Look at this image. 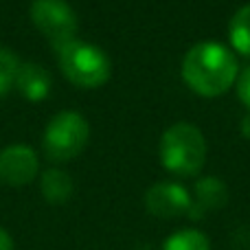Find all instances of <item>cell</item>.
Listing matches in <instances>:
<instances>
[{
    "label": "cell",
    "mask_w": 250,
    "mask_h": 250,
    "mask_svg": "<svg viewBox=\"0 0 250 250\" xmlns=\"http://www.w3.org/2000/svg\"><path fill=\"white\" fill-rule=\"evenodd\" d=\"M163 250H211V242L204 233L195 229H182L169 235Z\"/></svg>",
    "instance_id": "cell-12"
},
{
    "label": "cell",
    "mask_w": 250,
    "mask_h": 250,
    "mask_svg": "<svg viewBox=\"0 0 250 250\" xmlns=\"http://www.w3.org/2000/svg\"><path fill=\"white\" fill-rule=\"evenodd\" d=\"M55 51L62 73L79 88H99L112 75L110 57L95 44L70 40L55 46Z\"/></svg>",
    "instance_id": "cell-3"
},
{
    "label": "cell",
    "mask_w": 250,
    "mask_h": 250,
    "mask_svg": "<svg viewBox=\"0 0 250 250\" xmlns=\"http://www.w3.org/2000/svg\"><path fill=\"white\" fill-rule=\"evenodd\" d=\"M239 129H242V136H244V138H248V141H250V112L244 114L242 123H239Z\"/></svg>",
    "instance_id": "cell-16"
},
{
    "label": "cell",
    "mask_w": 250,
    "mask_h": 250,
    "mask_svg": "<svg viewBox=\"0 0 250 250\" xmlns=\"http://www.w3.org/2000/svg\"><path fill=\"white\" fill-rule=\"evenodd\" d=\"M229 38L230 44L237 53L250 57V4H244L235 11L229 24Z\"/></svg>",
    "instance_id": "cell-11"
},
{
    "label": "cell",
    "mask_w": 250,
    "mask_h": 250,
    "mask_svg": "<svg viewBox=\"0 0 250 250\" xmlns=\"http://www.w3.org/2000/svg\"><path fill=\"white\" fill-rule=\"evenodd\" d=\"M40 160L29 145H9L0 151V182L24 187L38 176Z\"/></svg>",
    "instance_id": "cell-7"
},
{
    "label": "cell",
    "mask_w": 250,
    "mask_h": 250,
    "mask_svg": "<svg viewBox=\"0 0 250 250\" xmlns=\"http://www.w3.org/2000/svg\"><path fill=\"white\" fill-rule=\"evenodd\" d=\"M29 11L33 24L51 40L53 46L75 40L77 16L66 0H33Z\"/></svg>",
    "instance_id": "cell-5"
},
{
    "label": "cell",
    "mask_w": 250,
    "mask_h": 250,
    "mask_svg": "<svg viewBox=\"0 0 250 250\" xmlns=\"http://www.w3.org/2000/svg\"><path fill=\"white\" fill-rule=\"evenodd\" d=\"M18 57L9 53L7 48H0V97L7 95L16 83V73H18Z\"/></svg>",
    "instance_id": "cell-13"
},
{
    "label": "cell",
    "mask_w": 250,
    "mask_h": 250,
    "mask_svg": "<svg viewBox=\"0 0 250 250\" xmlns=\"http://www.w3.org/2000/svg\"><path fill=\"white\" fill-rule=\"evenodd\" d=\"M193 202L191 193L178 182H156L145 193V208L156 217H180L189 213Z\"/></svg>",
    "instance_id": "cell-6"
},
{
    "label": "cell",
    "mask_w": 250,
    "mask_h": 250,
    "mask_svg": "<svg viewBox=\"0 0 250 250\" xmlns=\"http://www.w3.org/2000/svg\"><path fill=\"white\" fill-rule=\"evenodd\" d=\"M239 75L235 53L220 42H200L182 60V79L202 97L224 95Z\"/></svg>",
    "instance_id": "cell-1"
},
{
    "label": "cell",
    "mask_w": 250,
    "mask_h": 250,
    "mask_svg": "<svg viewBox=\"0 0 250 250\" xmlns=\"http://www.w3.org/2000/svg\"><path fill=\"white\" fill-rule=\"evenodd\" d=\"M0 250H13V239L4 229H0Z\"/></svg>",
    "instance_id": "cell-15"
},
{
    "label": "cell",
    "mask_w": 250,
    "mask_h": 250,
    "mask_svg": "<svg viewBox=\"0 0 250 250\" xmlns=\"http://www.w3.org/2000/svg\"><path fill=\"white\" fill-rule=\"evenodd\" d=\"M160 165L169 173L189 178L202 171L207 160V141L193 123H173L160 136L158 145Z\"/></svg>",
    "instance_id": "cell-2"
},
{
    "label": "cell",
    "mask_w": 250,
    "mask_h": 250,
    "mask_svg": "<svg viewBox=\"0 0 250 250\" xmlns=\"http://www.w3.org/2000/svg\"><path fill=\"white\" fill-rule=\"evenodd\" d=\"M229 202V187L224 180L215 176H204L195 182V202L193 207L200 213H208V211H220L226 207Z\"/></svg>",
    "instance_id": "cell-9"
},
{
    "label": "cell",
    "mask_w": 250,
    "mask_h": 250,
    "mask_svg": "<svg viewBox=\"0 0 250 250\" xmlns=\"http://www.w3.org/2000/svg\"><path fill=\"white\" fill-rule=\"evenodd\" d=\"M13 86L18 88V92L24 99L38 104V101L46 99L48 92H51V75L40 64H31V62L29 64H20Z\"/></svg>",
    "instance_id": "cell-8"
},
{
    "label": "cell",
    "mask_w": 250,
    "mask_h": 250,
    "mask_svg": "<svg viewBox=\"0 0 250 250\" xmlns=\"http://www.w3.org/2000/svg\"><path fill=\"white\" fill-rule=\"evenodd\" d=\"M42 195L51 204H64L73 195V178L62 169H46L42 176Z\"/></svg>",
    "instance_id": "cell-10"
},
{
    "label": "cell",
    "mask_w": 250,
    "mask_h": 250,
    "mask_svg": "<svg viewBox=\"0 0 250 250\" xmlns=\"http://www.w3.org/2000/svg\"><path fill=\"white\" fill-rule=\"evenodd\" d=\"M90 136L88 121L79 112L64 110L55 114L44 129V151L51 160L64 163L83 151Z\"/></svg>",
    "instance_id": "cell-4"
},
{
    "label": "cell",
    "mask_w": 250,
    "mask_h": 250,
    "mask_svg": "<svg viewBox=\"0 0 250 250\" xmlns=\"http://www.w3.org/2000/svg\"><path fill=\"white\" fill-rule=\"evenodd\" d=\"M237 95H239V101L246 105L250 112V64L237 75Z\"/></svg>",
    "instance_id": "cell-14"
}]
</instances>
